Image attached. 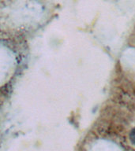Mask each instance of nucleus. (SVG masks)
Masks as SVG:
<instances>
[{"instance_id": "1", "label": "nucleus", "mask_w": 135, "mask_h": 151, "mask_svg": "<svg viewBox=\"0 0 135 151\" xmlns=\"http://www.w3.org/2000/svg\"><path fill=\"white\" fill-rule=\"evenodd\" d=\"M130 141L132 142V143L135 146V127L131 130L130 133Z\"/></svg>"}]
</instances>
